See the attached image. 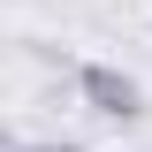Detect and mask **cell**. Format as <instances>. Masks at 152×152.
Listing matches in <instances>:
<instances>
[{"label": "cell", "mask_w": 152, "mask_h": 152, "mask_svg": "<svg viewBox=\"0 0 152 152\" xmlns=\"http://www.w3.org/2000/svg\"><path fill=\"white\" fill-rule=\"evenodd\" d=\"M76 99L99 114V122H137L145 114V84L129 69H114V61H84L76 69Z\"/></svg>", "instance_id": "cell-1"}, {"label": "cell", "mask_w": 152, "mask_h": 152, "mask_svg": "<svg viewBox=\"0 0 152 152\" xmlns=\"http://www.w3.org/2000/svg\"><path fill=\"white\" fill-rule=\"evenodd\" d=\"M8 152H84L76 137H38V145H8Z\"/></svg>", "instance_id": "cell-2"}]
</instances>
